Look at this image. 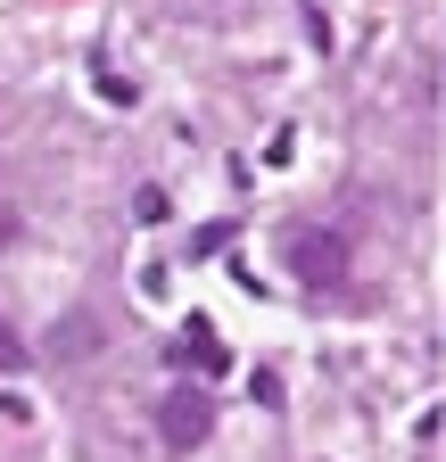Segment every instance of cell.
Masks as SVG:
<instances>
[{
  "instance_id": "cell-1",
  "label": "cell",
  "mask_w": 446,
  "mask_h": 462,
  "mask_svg": "<svg viewBox=\"0 0 446 462\" xmlns=\"http://www.w3.org/2000/svg\"><path fill=\"white\" fill-rule=\"evenodd\" d=\"M290 273L306 289H339L356 273V248H348V231H322V223H298L290 231Z\"/></svg>"
},
{
  "instance_id": "cell-2",
  "label": "cell",
  "mask_w": 446,
  "mask_h": 462,
  "mask_svg": "<svg viewBox=\"0 0 446 462\" xmlns=\"http://www.w3.org/2000/svg\"><path fill=\"white\" fill-rule=\"evenodd\" d=\"M207 430H215V396H199V388H174V396L157 404V438L174 446V454H190Z\"/></svg>"
},
{
  "instance_id": "cell-3",
  "label": "cell",
  "mask_w": 446,
  "mask_h": 462,
  "mask_svg": "<svg viewBox=\"0 0 446 462\" xmlns=\"http://www.w3.org/2000/svg\"><path fill=\"white\" fill-rule=\"evenodd\" d=\"M174 364H190V372H223V338H215V322H190L182 338H174Z\"/></svg>"
},
{
  "instance_id": "cell-4",
  "label": "cell",
  "mask_w": 446,
  "mask_h": 462,
  "mask_svg": "<svg viewBox=\"0 0 446 462\" xmlns=\"http://www.w3.org/2000/svg\"><path fill=\"white\" fill-rule=\"evenodd\" d=\"M50 356H59V364L99 356V314H67V322H59V338H50Z\"/></svg>"
},
{
  "instance_id": "cell-5",
  "label": "cell",
  "mask_w": 446,
  "mask_h": 462,
  "mask_svg": "<svg viewBox=\"0 0 446 462\" xmlns=\"http://www.w3.org/2000/svg\"><path fill=\"white\" fill-rule=\"evenodd\" d=\"M0 372H25V338H17L9 322H0Z\"/></svg>"
},
{
  "instance_id": "cell-6",
  "label": "cell",
  "mask_w": 446,
  "mask_h": 462,
  "mask_svg": "<svg viewBox=\"0 0 446 462\" xmlns=\"http://www.w3.org/2000/svg\"><path fill=\"white\" fill-rule=\"evenodd\" d=\"M215 248H232V223H207L199 240H190V256H215Z\"/></svg>"
},
{
  "instance_id": "cell-7",
  "label": "cell",
  "mask_w": 446,
  "mask_h": 462,
  "mask_svg": "<svg viewBox=\"0 0 446 462\" xmlns=\"http://www.w3.org/2000/svg\"><path fill=\"white\" fill-rule=\"evenodd\" d=\"M9 231H17V223H9V215H0V248H9Z\"/></svg>"
}]
</instances>
